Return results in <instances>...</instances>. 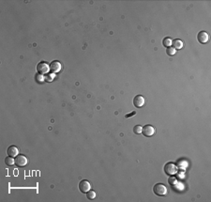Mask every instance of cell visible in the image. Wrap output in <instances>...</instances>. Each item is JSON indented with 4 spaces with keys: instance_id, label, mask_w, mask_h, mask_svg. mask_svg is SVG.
<instances>
[{
    "instance_id": "cell-10",
    "label": "cell",
    "mask_w": 211,
    "mask_h": 202,
    "mask_svg": "<svg viewBox=\"0 0 211 202\" xmlns=\"http://www.w3.org/2000/svg\"><path fill=\"white\" fill-rule=\"evenodd\" d=\"M7 153H8L9 156L16 157L17 155H19V150L16 146H10L7 150Z\"/></svg>"
},
{
    "instance_id": "cell-18",
    "label": "cell",
    "mask_w": 211,
    "mask_h": 202,
    "mask_svg": "<svg viewBox=\"0 0 211 202\" xmlns=\"http://www.w3.org/2000/svg\"><path fill=\"white\" fill-rule=\"evenodd\" d=\"M36 78H37V81H39V82H42L43 81V77H42V75H37V77H36Z\"/></svg>"
},
{
    "instance_id": "cell-1",
    "label": "cell",
    "mask_w": 211,
    "mask_h": 202,
    "mask_svg": "<svg viewBox=\"0 0 211 202\" xmlns=\"http://www.w3.org/2000/svg\"><path fill=\"white\" fill-rule=\"evenodd\" d=\"M153 192L155 195H159V197H163V195H167L168 190L166 188V186L162 183H157L153 187Z\"/></svg>"
},
{
    "instance_id": "cell-7",
    "label": "cell",
    "mask_w": 211,
    "mask_h": 202,
    "mask_svg": "<svg viewBox=\"0 0 211 202\" xmlns=\"http://www.w3.org/2000/svg\"><path fill=\"white\" fill-rule=\"evenodd\" d=\"M79 190L82 193H87L89 190H91V183L85 180L82 181L79 183Z\"/></svg>"
},
{
    "instance_id": "cell-16",
    "label": "cell",
    "mask_w": 211,
    "mask_h": 202,
    "mask_svg": "<svg viewBox=\"0 0 211 202\" xmlns=\"http://www.w3.org/2000/svg\"><path fill=\"white\" fill-rule=\"evenodd\" d=\"M142 130H143V127L142 126H140V125H136V126H134L133 128V132L139 134H142Z\"/></svg>"
},
{
    "instance_id": "cell-5",
    "label": "cell",
    "mask_w": 211,
    "mask_h": 202,
    "mask_svg": "<svg viewBox=\"0 0 211 202\" xmlns=\"http://www.w3.org/2000/svg\"><path fill=\"white\" fill-rule=\"evenodd\" d=\"M142 134L145 136H146V137H150V136H152L155 134V128L153 126L149 125V124H146L142 130Z\"/></svg>"
},
{
    "instance_id": "cell-12",
    "label": "cell",
    "mask_w": 211,
    "mask_h": 202,
    "mask_svg": "<svg viewBox=\"0 0 211 202\" xmlns=\"http://www.w3.org/2000/svg\"><path fill=\"white\" fill-rule=\"evenodd\" d=\"M5 163L7 165H13L15 164V160L13 159V157H11V156H8V157H6L5 159Z\"/></svg>"
},
{
    "instance_id": "cell-4",
    "label": "cell",
    "mask_w": 211,
    "mask_h": 202,
    "mask_svg": "<svg viewBox=\"0 0 211 202\" xmlns=\"http://www.w3.org/2000/svg\"><path fill=\"white\" fill-rule=\"evenodd\" d=\"M28 163V160L27 158L25 156V155H22V154H19V155H17L15 157V164L17 166H26Z\"/></svg>"
},
{
    "instance_id": "cell-15",
    "label": "cell",
    "mask_w": 211,
    "mask_h": 202,
    "mask_svg": "<svg viewBox=\"0 0 211 202\" xmlns=\"http://www.w3.org/2000/svg\"><path fill=\"white\" fill-rule=\"evenodd\" d=\"M86 198H87V199L92 200V199H94L96 198V193L94 191H92V190H89V191L86 193Z\"/></svg>"
},
{
    "instance_id": "cell-6",
    "label": "cell",
    "mask_w": 211,
    "mask_h": 202,
    "mask_svg": "<svg viewBox=\"0 0 211 202\" xmlns=\"http://www.w3.org/2000/svg\"><path fill=\"white\" fill-rule=\"evenodd\" d=\"M49 70H50V66L46 62H39L37 65V71L40 74L48 73Z\"/></svg>"
},
{
    "instance_id": "cell-2",
    "label": "cell",
    "mask_w": 211,
    "mask_h": 202,
    "mask_svg": "<svg viewBox=\"0 0 211 202\" xmlns=\"http://www.w3.org/2000/svg\"><path fill=\"white\" fill-rule=\"evenodd\" d=\"M164 172L168 176H174L177 172V165L173 163H167L164 165Z\"/></svg>"
},
{
    "instance_id": "cell-3",
    "label": "cell",
    "mask_w": 211,
    "mask_h": 202,
    "mask_svg": "<svg viewBox=\"0 0 211 202\" xmlns=\"http://www.w3.org/2000/svg\"><path fill=\"white\" fill-rule=\"evenodd\" d=\"M133 104L136 108H141L145 104V98L142 95H137L133 99Z\"/></svg>"
},
{
    "instance_id": "cell-19",
    "label": "cell",
    "mask_w": 211,
    "mask_h": 202,
    "mask_svg": "<svg viewBox=\"0 0 211 202\" xmlns=\"http://www.w3.org/2000/svg\"><path fill=\"white\" fill-rule=\"evenodd\" d=\"M135 114H136V113H135V112H132V113H131V114H130V115H128H128H126V118H131V116H133V115H135Z\"/></svg>"
},
{
    "instance_id": "cell-8",
    "label": "cell",
    "mask_w": 211,
    "mask_h": 202,
    "mask_svg": "<svg viewBox=\"0 0 211 202\" xmlns=\"http://www.w3.org/2000/svg\"><path fill=\"white\" fill-rule=\"evenodd\" d=\"M197 39L200 43H202V44L207 43L208 41V34L206 31H200L197 35Z\"/></svg>"
},
{
    "instance_id": "cell-13",
    "label": "cell",
    "mask_w": 211,
    "mask_h": 202,
    "mask_svg": "<svg viewBox=\"0 0 211 202\" xmlns=\"http://www.w3.org/2000/svg\"><path fill=\"white\" fill-rule=\"evenodd\" d=\"M172 43H173V40L170 39V38H165V39H163V41H162V44L164 47H171L172 45Z\"/></svg>"
},
{
    "instance_id": "cell-9",
    "label": "cell",
    "mask_w": 211,
    "mask_h": 202,
    "mask_svg": "<svg viewBox=\"0 0 211 202\" xmlns=\"http://www.w3.org/2000/svg\"><path fill=\"white\" fill-rule=\"evenodd\" d=\"M62 69V65L59 61H53L50 64V70L53 73H59Z\"/></svg>"
},
{
    "instance_id": "cell-17",
    "label": "cell",
    "mask_w": 211,
    "mask_h": 202,
    "mask_svg": "<svg viewBox=\"0 0 211 202\" xmlns=\"http://www.w3.org/2000/svg\"><path fill=\"white\" fill-rule=\"evenodd\" d=\"M168 183L170 184V185H174L175 183H177V179H175L174 177H170L169 179H168Z\"/></svg>"
},
{
    "instance_id": "cell-14",
    "label": "cell",
    "mask_w": 211,
    "mask_h": 202,
    "mask_svg": "<svg viewBox=\"0 0 211 202\" xmlns=\"http://www.w3.org/2000/svg\"><path fill=\"white\" fill-rule=\"evenodd\" d=\"M175 53H177V50H175L174 47H168L166 49V54L169 57H173L174 55H175Z\"/></svg>"
},
{
    "instance_id": "cell-11",
    "label": "cell",
    "mask_w": 211,
    "mask_h": 202,
    "mask_svg": "<svg viewBox=\"0 0 211 202\" xmlns=\"http://www.w3.org/2000/svg\"><path fill=\"white\" fill-rule=\"evenodd\" d=\"M172 45L175 50H180L183 47V41L181 40H174L172 43Z\"/></svg>"
}]
</instances>
